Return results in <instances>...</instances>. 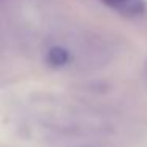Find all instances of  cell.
Segmentation results:
<instances>
[{
	"label": "cell",
	"instance_id": "cell-1",
	"mask_svg": "<svg viewBox=\"0 0 147 147\" xmlns=\"http://www.w3.org/2000/svg\"><path fill=\"white\" fill-rule=\"evenodd\" d=\"M108 8L123 14V16L136 18L146 13L147 2L146 0H101Z\"/></svg>",
	"mask_w": 147,
	"mask_h": 147
},
{
	"label": "cell",
	"instance_id": "cell-2",
	"mask_svg": "<svg viewBox=\"0 0 147 147\" xmlns=\"http://www.w3.org/2000/svg\"><path fill=\"white\" fill-rule=\"evenodd\" d=\"M70 52L63 46H54L48 54V62L52 67H65L70 62Z\"/></svg>",
	"mask_w": 147,
	"mask_h": 147
},
{
	"label": "cell",
	"instance_id": "cell-3",
	"mask_svg": "<svg viewBox=\"0 0 147 147\" xmlns=\"http://www.w3.org/2000/svg\"><path fill=\"white\" fill-rule=\"evenodd\" d=\"M146 76H147V60H146Z\"/></svg>",
	"mask_w": 147,
	"mask_h": 147
}]
</instances>
